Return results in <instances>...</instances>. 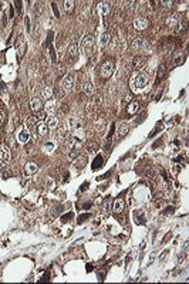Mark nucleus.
I'll list each match as a JSON object with an SVG mask.
<instances>
[{
	"instance_id": "36",
	"label": "nucleus",
	"mask_w": 189,
	"mask_h": 284,
	"mask_svg": "<svg viewBox=\"0 0 189 284\" xmlns=\"http://www.w3.org/2000/svg\"><path fill=\"white\" fill-rule=\"evenodd\" d=\"M71 218H73V213H71V212H68V213H66V215L61 218V222H63V223H67V220H70Z\"/></svg>"
},
{
	"instance_id": "3",
	"label": "nucleus",
	"mask_w": 189,
	"mask_h": 284,
	"mask_svg": "<svg viewBox=\"0 0 189 284\" xmlns=\"http://www.w3.org/2000/svg\"><path fill=\"white\" fill-rule=\"evenodd\" d=\"M81 47H83V51L85 53V55H92L95 51V40L92 36H85L81 41Z\"/></svg>"
},
{
	"instance_id": "21",
	"label": "nucleus",
	"mask_w": 189,
	"mask_h": 284,
	"mask_svg": "<svg viewBox=\"0 0 189 284\" xmlns=\"http://www.w3.org/2000/svg\"><path fill=\"white\" fill-rule=\"evenodd\" d=\"M67 54L70 57H76L78 54V44L77 43H71L67 47Z\"/></svg>"
},
{
	"instance_id": "49",
	"label": "nucleus",
	"mask_w": 189,
	"mask_h": 284,
	"mask_svg": "<svg viewBox=\"0 0 189 284\" xmlns=\"http://www.w3.org/2000/svg\"><path fill=\"white\" fill-rule=\"evenodd\" d=\"M0 90H4V84L3 83H0Z\"/></svg>"
},
{
	"instance_id": "15",
	"label": "nucleus",
	"mask_w": 189,
	"mask_h": 284,
	"mask_svg": "<svg viewBox=\"0 0 189 284\" xmlns=\"http://www.w3.org/2000/svg\"><path fill=\"white\" fill-rule=\"evenodd\" d=\"M17 139H19V142H22V143H26V142L30 139V132L27 131V128H22V129L19 131Z\"/></svg>"
},
{
	"instance_id": "33",
	"label": "nucleus",
	"mask_w": 189,
	"mask_h": 284,
	"mask_svg": "<svg viewBox=\"0 0 189 284\" xmlns=\"http://www.w3.org/2000/svg\"><path fill=\"white\" fill-rule=\"evenodd\" d=\"M110 209H111V200L107 199V200L102 203V210H104V212H110Z\"/></svg>"
},
{
	"instance_id": "24",
	"label": "nucleus",
	"mask_w": 189,
	"mask_h": 284,
	"mask_svg": "<svg viewBox=\"0 0 189 284\" xmlns=\"http://www.w3.org/2000/svg\"><path fill=\"white\" fill-rule=\"evenodd\" d=\"M63 4H64V10H66L67 13H73L74 6H76V1H73V0H66Z\"/></svg>"
},
{
	"instance_id": "10",
	"label": "nucleus",
	"mask_w": 189,
	"mask_h": 284,
	"mask_svg": "<svg viewBox=\"0 0 189 284\" xmlns=\"http://www.w3.org/2000/svg\"><path fill=\"white\" fill-rule=\"evenodd\" d=\"M47 127H48V129H56L57 127H58V124H60V121H58V117H57L56 114H53V115H48V118H47Z\"/></svg>"
},
{
	"instance_id": "22",
	"label": "nucleus",
	"mask_w": 189,
	"mask_h": 284,
	"mask_svg": "<svg viewBox=\"0 0 189 284\" xmlns=\"http://www.w3.org/2000/svg\"><path fill=\"white\" fill-rule=\"evenodd\" d=\"M41 97L46 99V101H50L53 98V88L51 87H44L41 90Z\"/></svg>"
},
{
	"instance_id": "29",
	"label": "nucleus",
	"mask_w": 189,
	"mask_h": 284,
	"mask_svg": "<svg viewBox=\"0 0 189 284\" xmlns=\"http://www.w3.org/2000/svg\"><path fill=\"white\" fill-rule=\"evenodd\" d=\"M97 149H98V143L95 141H90L88 145H87V151L88 152H95Z\"/></svg>"
},
{
	"instance_id": "41",
	"label": "nucleus",
	"mask_w": 189,
	"mask_h": 284,
	"mask_svg": "<svg viewBox=\"0 0 189 284\" xmlns=\"http://www.w3.org/2000/svg\"><path fill=\"white\" fill-rule=\"evenodd\" d=\"M174 210H175V208L174 206H168L165 210H164V215H169V213H174Z\"/></svg>"
},
{
	"instance_id": "18",
	"label": "nucleus",
	"mask_w": 189,
	"mask_h": 284,
	"mask_svg": "<svg viewBox=\"0 0 189 284\" xmlns=\"http://www.w3.org/2000/svg\"><path fill=\"white\" fill-rule=\"evenodd\" d=\"M85 164H87V158L85 156H81V155H78L77 158H76V161H74L76 169H83L85 166Z\"/></svg>"
},
{
	"instance_id": "2",
	"label": "nucleus",
	"mask_w": 189,
	"mask_h": 284,
	"mask_svg": "<svg viewBox=\"0 0 189 284\" xmlns=\"http://www.w3.org/2000/svg\"><path fill=\"white\" fill-rule=\"evenodd\" d=\"M148 83H149V76L146 73H138L131 78V88L135 92H142L148 87Z\"/></svg>"
},
{
	"instance_id": "9",
	"label": "nucleus",
	"mask_w": 189,
	"mask_h": 284,
	"mask_svg": "<svg viewBox=\"0 0 189 284\" xmlns=\"http://www.w3.org/2000/svg\"><path fill=\"white\" fill-rule=\"evenodd\" d=\"M148 24H149V22H148V19H145V17H136V19L134 20V27H135L136 30H139V31L145 30V29L148 27Z\"/></svg>"
},
{
	"instance_id": "40",
	"label": "nucleus",
	"mask_w": 189,
	"mask_h": 284,
	"mask_svg": "<svg viewBox=\"0 0 189 284\" xmlns=\"http://www.w3.org/2000/svg\"><path fill=\"white\" fill-rule=\"evenodd\" d=\"M51 7H53V11H54L56 17H60V11H58V9H57V4H56V3H51Z\"/></svg>"
},
{
	"instance_id": "1",
	"label": "nucleus",
	"mask_w": 189,
	"mask_h": 284,
	"mask_svg": "<svg viewBox=\"0 0 189 284\" xmlns=\"http://www.w3.org/2000/svg\"><path fill=\"white\" fill-rule=\"evenodd\" d=\"M64 152L67 153V156L70 159H74L78 156V152H80V148H81V141L76 138V136H71V138H67L64 145Z\"/></svg>"
},
{
	"instance_id": "48",
	"label": "nucleus",
	"mask_w": 189,
	"mask_h": 284,
	"mask_svg": "<svg viewBox=\"0 0 189 284\" xmlns=\"http://www.w3.org/2000/svg\"><path fill=\"white\" fill-rule=\"evenodd\" d=\"M90 206H91V203L88 202V203H85V205H84V209H90Z\"/></svg>"
},
{
	"instance_id": "14",
	"label": "nucleus",
	"mask_w": 189,
	"mask_h": 284,
	"mask_svg": "<svg viewBox=\"0 0 189 284\" xmlns=\"http://www.w3.org/2000/svg\"><path fill=\"white\" fill-rule=\"evenodd\" d=\"M36 129H37V134L41 135V136H44V135L48 134V127H47V124L44 121H38L37 125H36Z\"/></svg>"
},
{
	"instance_id": "4",
	"label": "nucleus",
	"mask_w": 189,
	"mask_h": 284,
	"mask_svg": "<svg viewBox=\"0 0 189 284\" xmlns=\"http://www.w3.org/2000/svg\"><path fill=\"white\" fill-rule=\"evenodd\" d=\"M114 70H115V63L112 60H107L101 64L100 73L102 78H110V77L114 74Z\"/></svg>"
},
{
	"instance_id": "47",
	"label": "nucleus",
	"mask_w": 189,
	"mask_h": 284,
	"mask_svg": "<svg viewBox=\"0 0 189 284\" xmlns=\"http://www.w3.org/2000/svg\"><path fill=\"white\" fill-rule=\"evenodd\" d=\"M87 186H88V182H84V183L81 185V187H80V189H81V190H85V189H87Z\"/></svg>"
},
{
	"instance_id": "32",
	"label": "nucleus",
	"mask_w": 189,
	"mask_h": 284,
	"mask_svg": "<svg viewBox=\"0 0 189 284\" xmlns=\"http://www.w3.org/2000/svg\"><path fill=\"white\" fill-rule=\"evenodd\" d=\"M46 109H47L48 115H53V114H54V102H48V104L46 105Z\"/></svg>"
},
{
	"instance_id": "17",
	"label": "nucleus",
	"mask_w": 189,
	"mask_h": 284,
	"mask_svg": "<svg viewBox=\"0 0 189 284\" xmlns=\"http://www.w3.org/2000/svg\"><path fill=\"white\" fill-rule=\"evenodd\" d=\"M181 22V17H179V14H174V16H169L167 19V24L169 27H176Z\"/></svg>"
},
{
	"instance_id": "23",
	"label": "nucleus",
	"mask_w": 189,
	"mask_h": 284,
	"mask_svg": "<svg viewBox=\"0 0 189 284\" xmlns=\"http://www.w3.org/2000/svg\"><path fill=\"white\" fill-rule=\"evenodd\" d=\"M138 111H139V102H138V101L131 102V104H130V107L127 108V112H128V114H131V115H132V114H136Z\"/></svg>"
},
{
	"instance_id": "12",
	"label": "nucleus",
	"mask_w": 189,
	"mask_h": 284,
	"mask_svg": "<svg viewBox=\"0 0 189 284\" xmlns=\"http://www.w3.org/2000/svg\"><path fill=\"white\" fill-rule=\"evenodd\" d=\"M124 208H125V202H124V199H121V197L115 199V202L112 203V210L115 213H123Z\"/></svg>"
},
{
	"instance_id": "45",
	"label": "nucleus",
	"mask_w": 189,
	"mask_h": 284,
	"mask_svg": "<svg viewBox=\"0 0 189 284\" xmlns=\"http://www.w3.org/2000/svg\"><path fill=\"white\" fill-rule=\"evenodd\" d=\"M26 24H27V31H32V29H30V19L29 17H26Z\"/></svg>"
},
{
	"instance_id": "27",
	"label": "nucleus",
	"mask_w": 189,
	"mask_h": 284,
	"mask_svg": "<svg viewBox=\"0 0 189 284\" xmlns=\"http://www.w3.org/2000/svg\"><path fill=\"white\" fill-rule=\"evenodd\" d=\"M165 73H167V67L164 66H159L158 67V74H156V81H159V80H162L164 77H165Z\"/></svg>"
},
{
	"instance_id": "7",
	"label": "nucleus",
	"mask_w": 189,
	"mask_h": 284,
	"mask_svg": "<svg viewBox=\"0 0 189 284\" xmlns=\"http://www.w3.org/2000/svg\"><path fill=\"white\" fill-rule=\"evenodd\" d=\"M74 83H76L74 76H73V74H67V76L63 78V81H61V85H63V88H64L66 91H70V90L74 88Z\"/></svg>"
},
{
	"instance_id": "25",
	"label": "nucleus",
	"mask_w": 189,
	"mask_h": 284,
	"mask_svg": "<svg viewBox=\"0 0 189 284\" xmlns=\"http://www.w3.org/2000/svg\"><path fill=\"white\" fill-rule=\"evenodd\" d=\"M101 165H104V158L101 156V155H97V158L94 159V162H92V169L95 171V169H98Z\"/></svg>"
},
{
	"instance_id": "43",
	"label": "nucleus",
	"mask_w": 189,
	"mask_h": 284,
	"mask_svg": "<svg viewBox=\"0 0 189 284\" xmlns=\"http://www.w3.org/2000/svg\"><path fill=\"white\" fill-rule=\"evenodd\" d=\"M14 6H16V9H17L19 13L22 11V1H14Z\"/></svg>"
},
{
	"instance_id": "30",
	"label": "nucleus",
	"mask_w": 189,
	"mask_h": 284,
	"mask_svg": "<svg viewBox=\"0 0 189 284\" xmlns=\"http://www.w3.org/2000/svg\"><path fill=\"white\" fill-rule=\"evenodd\" d=\"M127 132H128V125H127V124H123V125L120 127V129H118V138H123Z\"/></svg>"
},
{
	"instance_id": "31",
	"label": "nucleus",
	"mask_w": 189,
	"mask_h": 284,
	"mask_svg": "<svg viewBox=\"0 0 189 284\" xmlns=\"http://www.w3.org/2000/svg\"><path fill=\"white\" fill-rule=\"evenodd\" d=\"M185 30H186V23L181 20V22H179V24L176 26V31H178V33H181V31H185Z\"/></svg>"
},
{
	"instance_id": "19",
	"label": "nucleus",
	"mask_w": 189,
	"mask_h": 284,
	"mask_svg": "<svg viewBox=\"0 0 189 284\" xmlns=\"http://www.w3.org/2000/svg\"><path fill=\"white\" fill-rule=\"evenodd\" d=\"M83 92L85 94V95H94V92H95V90H94V85H92V83H84V85H83Z\"/></svg>"
},
{
	"instance_id": "6",
	"label": "nucleus",
	"mask_w": 189,
	"mask_h": 284,
	"mask_svg": "<svg viewBox=\"0 0 189 284\" xmlns=\"http://www.w3.org/2000/svg\"><path fill=\"white\" fill-rule=\"evenodd\" d=\"M131 47L134 50H146V48H149V44H148V40H145L144 37H136L132 40Z\"/></svg>"
},
{
	"instance_id": "34",
	"label": "nucleus",
	"mask_w": 189,
	"mask_h": 284,
	"mask_svg": "<svg viewBox=\"0 0 189 284\" xmlns=\"http://www.w3.org/2000/svg\"><path fill=\"white\" fill-rule=\"evenodd\" d=\"M87 219H90V213H84V215H80L77 219V222L78 223H83L84 220H87Z\"/></svg>"
},
{
	"instance_id": "46",
	"label": "nucleus",
	"mask_w": 189,
	"mask_h": 284,
	"mask_svg": "<svg viewBox=\"0 0 189 284\" xmlns=\"http://www.w3.org/2000/svg\"><path fill=\"white\" fill-rule=\"evenodd\" d=\"M185 260V254H179V257H178V263L181 264V263Z\"/></svg>"
},
{
	"instance_id": "11",
	"label": "nucleus",
	"mask_w": 189,
	"mask_h": 284,
	"mask_svg": "<svg viewBox=\"0 0 189 284\" xmlns=\"http://www.w3.org/2000/svg\"><path fill=\"white\" fill-rule=\"evenodd\" d=\"M37 171H38V165L36 164V162H27V164L24 165V172L29 176L34 175Z\"/></svg>"
},
{
	"instance_id": "28",
	"label": "nucleus",
	"mask_w": 189,
	"mask_h": 284,
	"mask_svg": "<svg viewBox=\"0 0 189 284\" xmlns=\"http://www.w3.org/2000/svg\"><path fill=\"white\" fill-rule=\"evenodd\" d=\"M110 40H111V37H110V34H108V33H102V34H101V45L107 47L108 43H110Z\"/></svg>"
},
{
	"instance_id": "42",
	"label": "nucleus",
	"mask_w": 189,
	"mask_h": 284,
	"mask_svg": "<svg viewBox=\"0 0 189 284\" xmlns=\"http://www.w3.org/2000/svg\"><path fill=\"white\" fill-rule=\"evenodd\" d=\"M48 280H50V274L46 273L44 276H43V278H40V283H44V281H48Z\"/></svg>"
},
{
	"instance_id": "38",
	"label": "nucleus",
	"mask_w": 189,
	"mask_h": 284,
	"mask_svg": "<svg viewBox=\"0 0 189 284\" xmlns=\"http://www.w3.org/2000/svg\"><path fill=\"white\" fill-rule=\"evenodd\" d=\"M4 121H6V112L0 108V124H3Z\"/></svg>"
},
{
	"instance_id": "5",
	"label": "nucleus",
	"mask_w": 189,
	"mask_h": 284,
	"mask_svg": "<svg viewBox=\"0 0 189 284\" xmlns=\"http://www.w3.org/2000/svg\"><path fill=\"white\" fill-rule=\"evenodd\" d=\"M10 158H11L10 149L6 145L0 143V168H3V166H6V165L9 164Z\"/></svg>"
},
{
	"instance_id": "26",
	"label": "nucleus",
	"mask_w": 189,
	"mask_h": 284,
	"mask_svg": "<svg viewBox=\"0 0 189 284\" xmlns=\"http://www.w3.org/2000/svg\"><path fill=\"white\" fill-rule=\"evenodd\" d=\"M162 50H164V53L169 54V53H172V51L175 50V44L171 43V41H168V43H165L164 45H162Z\"/></svg>"
},
{
	"instance_id": "44",
	"label": "nucleus",
	"mask_w": 189,
	"mask_h": 284,
	"mask_svg": "<svg viewBox=\"0 0 189 284\" xmlns=\"http://www.w3.org/2000/svg\"><path fill=\"white\" fill-rule=\"evenodd\" d=\"M161 4H164V6L169 7L171 4H174V1H169V0H164V1H161Z\"/></svg>"
},
{
	"instance_id": "8",
	"label": "nucleus",
	"mask_w": 189,
	"mask_h": 284,
	"mask_svg": "<svg viewBox=\"0 0 189 284\" xmlns=\"http://www.w3.org/2000/svg\"><path fill=\"white\" fill-rule=\"evenodd\" d=\"M146 61H148V58L145 55H138V57H135L132 60V68L134 70H141V68L145 67Z\"/></svg>"
},
{
	"instance_id": "39",
	"label": "nucleus",
	"mask_w": 189,
	"mask_h": 284,
	"mask_svg": "<svg viewBox=\"0 0 189 284\" xmlns=\"http://www.w3.org/2000/svg\"><path fill=\"white\" fill-rule=\"evenodd\" d=\"M182 61H183V55H181V57H176V58L174 60V64H175V66H179V64H182Z\"/></svg>"
},
{
	"instance_id": "16",
	"label": "nucleus",
	"mask_w": 189,
	"mask_h": 284,
	"mask_svg": "<svg viewBox=\"0 0 189 284\" xmlns=\"http://www.w3.org/2000/svg\"><path fill=\"white\" fill-rule=\"evenodd\" d=\"M98 11L101 13V16H108L111 13V6L110 3H100L98 4Z\"/></svg>"
},
{
	"instance_id": "37",
	"label": "nucleus",
	"mask_w": 189,
	"mask_h": 284,
	"mask_svg": "<svg viewBox=\"0 0 189 284\" xmlns=\"http://www.w3.org/2000/svg\"><path fill=\"white\" fill-rule=\"evenodd\" d=\"M50 54H51V60H53V63H56V61H57V57H56V51H54L53 45H50Z\"/></svg>"
},
{
	"instance_id": "13",
	"label": "nucleus",
	"mask_w": 189,
	"mask_h": 284,
	"mask_svg": "<svg viewBox=\"0 0 189 284\" xmlns=\"http://www.w3.org/2000/svg\"><path fill=\"white\" fill-rule=\"evenodd\" d=\"M30 108H32V111H34V112H38L40 109L43 108L41 99L37 98V97H33V98L30 99Z\"/></svg>"
},
{
	"instance_id": "35",
	"label": "nucleus",
	"mask_w": 189,
	"mask_h": 284,
	"mask_svg": "<svg viewBox=\"0 0 189 284\" xmlns=\"http://www.w3.org/2000/svg\"><path fill=\"white\" fill-rule=\"evenodd\" d=\"M41 10H43L41 3H36V4H34V11H36V14H37V16H38V14H41Z\"/></svg>"
},
{
	"instance_id": "20",
	"label": "nucleus",
	"mask_w": 189,
	"mask_h": 284,
	"mask_svg": "<svg viewBox=\"0 0 189 284\" xmlns=\"http://www.w3.org/2000/svg\"><path fill=\"white\" fill-rule=\"evenodd\" d=\"M68 125H70V129L71 131H77L81 128V121L78 118H70L68 120Z\"/></svg>"
}]
</instances>
